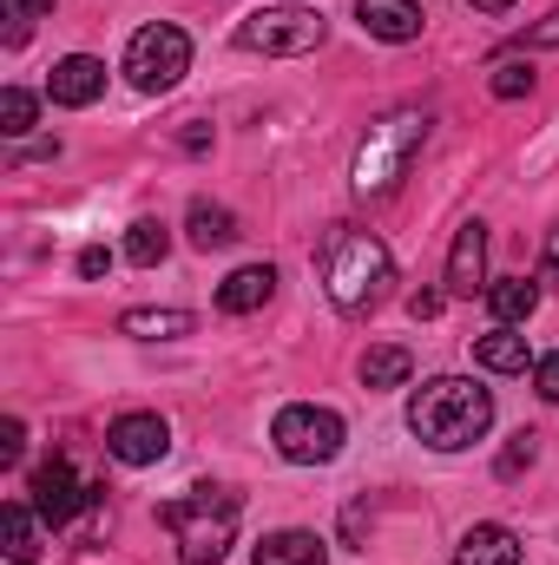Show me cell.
<instances>
[{
	"label": "cell",
	"instance_id": "1",
	"mask_svg": "<svg viewBox=\"0 0 559 565\" xmlns=\"http://www.w3.org/2000/svg\"><path fill=\"white\" fill-rule=\"evenodd\" d=\"M409 427L434 454H461V447H474L494 427V395L481 382H467V375H434L409 402Z\"/></svg>",
	"mask_w": 559,
	"mask_h": 565
},
{
	"label": "cell",
	"instance_id": "2",
	"mask_svg": "<svg viewBox=\"0 0 559 565\" xmlns=\"http://www.w3.org/2000/svg\"><path fill=\"white\" fill-rule=\"evenodd\" d=\"M395 282V264H389V244L376 231H356V224H336L323 237V289L342 316H369Z\"/></svg>",
	"mask_w": 559,
	"mask_h": 565
},
{
	"label": "cell",
	"instance_id": "3",
	"mask_svg": "<svg viewBox=\"0 0 559 565\" xmlns=\"http://www.w3.org/2000/svg\"><path fill=\"white\" fill-rule=\"evenodd\" d=\"M158 520H165V533H171V546H178L184 565H218L224 553H231V540H238L244 500L204 480V487H184L178 500H165Z\"/></svg>",
	"mask_w": 559,
	"mask_h": 565
},
{
	"label": "cell",
	"instance_id": "4",
	"mask_svg": "<svg viewBox=\"0 0 559 565\" xmlns=\"http://www.w3.org/2000/svg\"><path fill=\"white\" fill-rule=\"evenodd\" d=\"M421 145H428V113H389L382 126H369V139L356 145L349 184H356L362 198H389V191L409 178V164H415Z\"/></svg>",
	"mask_w": 559,
	"mask_h": 565
},
{
	"label": "cell",
	"instance_id": "5",
	"mask_svg": "<svg viewBox=\"0 0 559 565\" xmlns=\"http://www.w3.org/2000/svg\"><path fill=\"white\" fill-rule=\"evenodd\" d=\"M184 66H191V40H184L171 20L139 26L133 46H126V79H133L139 93H171V86L184 79Z\"/></svg>",
	"mask_w": 559,
	"mask_h": 565
},
{
	"label": "cell",
	"instance_id": "6",
	"mask_svg": "<svg viewBox=\"0 0 559 565\" xmlns=\"http://www.w3.org/2000/svg\"><path fill=\"white\" fill-rule=\"evenodd\" d=\"M271 440H277L283 460L323 467V460L342 454V415H336V408H316V402H289L277 422H271Z\"/></svg>",
	"mask_w": 559,
	"mask_h": 565
},
{
	"label": "cell",
	"instance_id": "7",
	"mask_svg": "<svg viewBox=\"0 0 559 565\" xmlns=\"http://www.w3.org/2000/svg\"><path fill=\"white\" fill-rule=\"evenodd\" d=\"M244 53H271V60H289V53H309V46H323V20L309 13V7H257V13H244L238 20V33H231Z\"/></svg>",
	"mask_w": 559,
	"mask_h": 565
},
{
	"label": "cell",
	"instance_id": "8",
	"mask_svg": "<svg viewBox=\"0 0 559 565\" xmlns=\"http://www.w3.org/2000/svg\"><path fill=\"white\" fill-rule=\"evenodd\" d=\"M27 493H33V513L46 520V526H66L99 487H80V473H73V460L66 454H53V460H40L33 467V480H27Z\"/></svg>",
	"mask_w": 559,
	"mask_h": 565
},
{
	"label": "cell",
	"instance_id": "9",
	"mask_svg": "<svg viewBox=\"0 0 559 565\" xmlns=\"http://www.w3.org/2000/svg\"><path fill=\"white\" fill-rule=\"evenodd\" d=\"M106 454L126 460V467H151V460L171 454V427L158 422V415H119V422L106 427Z\"/></svg>",
	"mask_w": 559,
	"mask_h": 565
},
{
	"label": "cell",
	"instance_id": "10",
	"mask_svg": "<svg viewBox=\"0 0 559 565\" xmlns=\"http://www.w3.org/2000/svg\"><path fill=\"white\" fill-rule=\"evenodd\" d=\"M99 93H106V66H99L93 53H66V60L46 73V99H53V106H73V113H80V106H93Z\"/></svg>",
	"mask_w": 559,
	"mask_h": 565
},
{
	"label": "cell",
	"instance_id": "11",
	"mask_svg": "<svg viewBox=\"0 0 559 565\" xmlns=\"http://www.w3.org/2000/svg\"><path fill=\"white\" fill-rule=\"evenodd\" d=\"M447 289L454 296H487V224H461L454 250H447Z\"/></svg>",
	"mask_w": 559,
	"mask_h": 565
},
{
	"label": "cell",
	"instance_id": "12",
	"mask_svg": "<svg viewBox=\"0 0 559 565\" xmlns=\"http://www.w3.org/2000/svg\"><path fill=\"white\" fill-rule=\"evenodd\" d=\"M277 296V270L271 264H244V270H231V277L218 282V309L224 316H251V309H264Z\"/></svg>",
	"mask_w": 559,
	"mask_h": 565
},
{
	"label": "cell",
	"instance_id": "13",
	"mask_svg": "<svg viewBox=\"0 0 559 565\" xmlns=\"http://www.w3.org/2000/svg\"><path fill=\"white\" fill-rule=\"evenodd\" d=\"M356 20H362L376 40H389V46H402V40H415L421 33V7L415 0H356Z\"/></svg>",
	"mask_w": 559,
	"mask_h": 565
},
{
	"label": "cell",
	"instance_id": "14",
	"mask_svg": "<svg viewBox=\"0 0 559 565\" xmlns=\"http://www.w3.org/2000/svg\"><path fill=\"white\" fill-rule=\"evenodd\" d=\"M251 565H329V546L316 533H303V526H283L251 553Z\"/></svg>",
	"mask_w": 559,
	"mask_h": 565
},
{
	"label": "cell",
	"instance_id": "15",
	"mask_svg": "<svg viewBox=\"0 0 559 565\" xmlns=\"http://www.w3.org/2000/svg\"><path fill=\"white\" fill-rule=\"evenodd\" d=\"M184 231H191V244H198V250H231V244L244 237V231H238V217H231L224 204H211V198H198V204H191Z\"/></svg>",
	"mask_w": 559,
	"mask_h": 565
},
{
	"label": "cell",
	"instance_id": "16",
	"mask_svg": "<svg viewBox=\"0 0 559 565\" xmlns=\"http://www.w3.org/2000/svg\"><path fill=\"white\" fill-rule=\"evenodd\" d=\"M474 362H481V369H494V375H520L534 355H527V335L500 322L494 335H474Z\"/></svg>",
	"mask_w": 559,
	"mask_h": 565
},
{
	"label": "cell",
	"instance_id": "17",
	"mask_svg": "<svg viewBox=\"0 0 559 565\" xmlns=\"http://www.w3.org/2000/svg\"><path fill=\"white\" fill-rule=\"evenodd\" d=\"M0 540H7V559L13 565H33L40 559V513L20 507V500H7L0 507Z\"/></svg>",
	"mask_w": 559,
	"mask_h": 565
},
{
	"label": "cell",
	"instance_id": "18",
	"mask_svg": "<svg viewBox=\"0 0 559 565\" xmlns=\"http://www.w3.org/2000/svg\"><path fill=\"white\" fill-rule=\"evenodd\" d=\"M454 565H520V540H514L507 526H474V533L461 540Z\"/></svg>",
	"mask_w": 559,
	"mask_h": 565
},
{
	"label": "cell",
	"instance_id": "19",
	"mask_svg": "<svg viewBox=\"0 0 559 565\" xmlns=\"http://www.w3.org/2000/svg\"><path fill=\"white\" fill-rule=\"evenodd\" d=\"M487 309H494V322H527L534 309H540V282H527V277H500V282H487Z\"/></svg>",
	"mask_w": 559,
	"mask_h": 565
},
{
	"label": "cell",
	"instance_id": "20",
	"mask_svg": "<svg viewBox=\"0 0 559 565\" xmlns=\"http://www.w3.org/2000/svg\"><path fill=\"white\" fill-rule=\"evenodd\" d=\"M119 329L139 335V342H171V335H191V316L184 309H126Z\"/></svg>",
	"mask_w": 559,
	"mask_h": 565
},
{
	"label": "cell",
	"instance_id": "21",
	"mask_svg": "<svg viewBox=\"0 0 559 565\" xmlns=\"http://www.w3.org/2000/svg\"><path fill=\"white\" fill-rule=\"evenodd\" d=\"M409 375H415V355L395 349V342H382V349L362 355V388H402Z\"/></svg>",
	"mask_w": 559,
	"mask_h": 565
},
{
	"label": "cell",
	"instance_id": "22",
	"mask_svg": "<svg viewBox=\"0 0 559 565\" xmlns=\"http://www.w3.org/2000/svg\"><path fill=\"white\" fill-rule=\"evenodd\" d=\"M165 250H171V237H165V224H158V217H139V224L126 231V257H133L139 270L165 264Z\"/></svg>",
	"mask_w": 559,
	"mask_h": 565
},
{
	"label": "cell",
	"instance_id": "23",
	"mask_svg": "<svg viewBox=\"0 0 559 565\" xmlns=\"http://www.w3.org/2000/svg\"><path fill=\"white\" fill-rule=\"evenodd\" d=\"M487 86H494V99H527L540 86V73H534V60H500Z\"/></svg>",
	"mask_w": 559,
	"mask_h": 565
},
{
	"label": "cell",
	"instance_id": "24",
	"mask_svg": "<svg viewBox=\"0 0 559 565\" xmlns=\"http://www.w3.org/2000/svg\"><path fill=\"white\" fill-rule=\"evenodd\" d=\"M33 113H40L33 93H20V86L0 93V132H7V139H27V132H33Z\"/></svg>",
	"mask_w": 559,
	"mask_h": 565
},
{
	"label": "cell",
	"instance_id": "25",
	"mask_svg": "<svg viewBox=\"0 0 559 565\" xmlns=\"http://www.w3.org/2000/svg\"><path fill=\"white\" fill-rule=\"evenodd\" d=\"M534 440H540V434H514V447H507V454H500V480H514V473H520V467H534V454H540V447H534Z\"/></svg>",
	"mask_w": 559,
	"mask_h": 565
},
{
	"label": "cell",
	"instance_id": "26",
	"mask_svg": "<svg viewBox=\"0 0 559 565\" xmlns=\"http://www.w3.org/2000/svg\"><path fill=\"white\" fill-rule=\"evenodd\" d=\"M534 388H540V402H559V349L534 362Z\"/></svg>",
	"mask_w": 559,
	"mask_h": 565
},
{
	"label": "cell",
	"instance_id": "27",
	"mask_svg": "<svg viewBox=\"0 0 559 565\" xmlns=\"http://www.w3.org/2000/svg\"><path fill=\"white\" fill-rule=\"evenodd\" d=\"M409 316H415V322H434V316H441V289H415V296H409Z\"/></svg>",
	"mask_w": 559,
	"mask_h": 565
},
{
	"label": "cell",
	"instance_id": "28",
	"mask_svg": "<svg viewBox=\"0 0 559 565\" xmlns=\"http://www.w3.org/2000/svg\"><path fill=\"white\" fill-rule=\"evenodd\" d=\"M520 46H559V13H547L540 26H527V33H520Z\"/></svg>",
	"mask_w": 559,
	"mask_h": 565
},
{
	"label": "cell",
	"instance_id": "29",
	"mask_svg": "<svg viewBox=\"0 0 559 565\" xmlns=\"http://www.w3.org/2000/svg\"><path fill=\"white\" fill-rule=\"evenodd\" d=\"M106 270H113V250H99V244L80 250V277H106Z\"/></svg>",
	"mask_w": 559,
	"mask_h": 565
},
{
	"label": "cell",
	"instance_id": "30",
	"mask_svg": "<svg viewBox=\"0 0 559 565\" xmlns=\"http://www.w3.org/2000/svg\"><path fill=\"white\" fill-rule=\"evenodd\" d=\"M20 447H27V427L7 422V427H0V460H20Z\"/></svg>",
	"mask_w": 559,
	"mask_h": 565
},
{
	"label": "cell",
	"instance_id": "31",
	"mask_svg": "<svg viewBox=\"0 0 559 565\" xmlns=\"http://www.w3.org/2000/svg\"><path fill=\"white\" fill-rule=\"evenodd\" d=\"M13 20H33V13H53V0H7Z\"/></svg>",
	"mask_w": 559,
	"mask_h": 565
},
{
	"label": "cell",
	"instance_id": "32",
	"mask_svg": "<svg viewBox=\"0 0 559 565\" xmlns=\"http://www.w3.org/2000/svg\"><path fill=\"white\" fill-rule=\"evenodd\" d=\"M547 277H559V231L547 237Z\"/></svg>",
	"mask_w": 559,
	"mask_h": 565
},
{
	"label": "cell",
	"instance_id": "33",
	"mask_svg": "<svg viewBox=\"0 0 559 565\" xmlns=\"http://www.w3.org/2000/svg\"><path fill=\"white\" fill-rule=\"evenodd\" d=\"M467 7H481V13H507L514 0H467Z\"/></svg>",
	"mask_w": 559,
	"mask_h": 565
}]
</instances>
